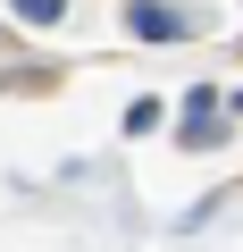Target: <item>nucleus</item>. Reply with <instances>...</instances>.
<instances>
[{
    "mask_svg": "<svg viewBox=\"0 0 243 252\" xmlns=\"http://www.w3.org/2000/svg\"><path fill=\"white\" fill-rule=\"evenodd\" d=\"M126 26H135L143 42H176V34H185V17L168 9V0H135V9H126Z\"/></svg>",
    "mask_w": 243,
    "mask_h": 252,
    "instance_id": "f03ea898",
    "label": "nucleus"
},
{
    "mask_svg": "<svg viewBox=\"0 0 243 252\" xmlns=\"http://www.w3.org/2000/svg\"><path fill=\"white\" fill-rule=\"evenodd\" d=\"M176 143H185V152H210V143H226V126H218V101H210V93H193V101H185Z\"/></svg>",
    "mask_w": 243,
    "mask_h": 252,
    "instance_id": "f257e3e1",
    "label": "nucleus"
},
{
    "mask_svg": "<svg viewBox=\"0 0 243 252\" xmlns=\"http://www.w3.org/2000/svg\"><path fill=\"white\" fill-rule=\"evenodd\" d=\"M17 17H26V26H59V17H67V0H17Z\"/></svg>",
    "mask_w": 243,
    "mask_h": 252,
    "instance_id": "7ed1b4c3",
    "label": "nucleus"
}]
</instances>
